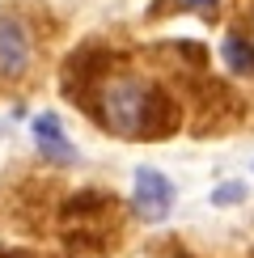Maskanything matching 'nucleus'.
<instances>
[{
    "instance_id": "0eeeda50",
    "label": "nucleus",
    "mask_w": 254,
    "mask_h": 258,
    "mask_svg": "<svg viewBox=\"0 0 254 258\" xmlns=\"http://www.w3.org/2000/svg\"><path fill=\"white\" fill-rule=\"evenodd\" d=\"M237 199H246V186H241V182H225V186L212 190V203H216V208H229V203H237Z\"/></svg>"
},
{
    "instance_id": "f03ea898",
    "label": "nucleus",
    "mask_w": 254,
    "mask_h": 258,
    "mask_svg": "<svg viewBox=\"0 0 254 258\" xmlns=\"http://www.w3.org/2000/svg\"><path fill=\"white\" fill-rule=\"evenodd\" d=\"M34 59V42H30L26 21L13 13H0V81H21Z\"/></svg>"
},
{
    "instance_id": "39448f33",
    "label": "nucleus",
    "mask_w": 254,
    "mask_h": 258,
    "mask_svg": "<svg viewBox=\"0 0 254 258\" xmlns=\"http://www.w3.org/2000/svg\"><path fill=\"white\" fill-rule=\"evenodd\" d=\"M220 59H225L229 72H237V77H254V38L250 34H225L220 42Z\"/></svg>"
},
{
    "instance_id": "7ed1b4c3",
    "label": "nucleus",
    "mask_w": 254,
    "mask_h": 258,
    "mask_svg": "<svg viewBox=\"0 0 254 258\" xmlns=\"http://www.w3.org/2000/svg\"><path fill=\"white\" fill-rule=\"evenodd\" d=\"M132 208L140 220H165L174 208V182L161 169H136V190H132Z\"/></svg>"
},
{
    "instance_id": "20e7f679",
    "label": "nucleus",
    "mask_w": 254,
    "mask_h": 258,
    "mask_svg": "<svg viewBox=\"0 0 254 258\" xmlns=\"http://www.w3.org/2000/svg\"><path fill=\"white\" fill-rule=\"evenodd\" d=\"M34 144H38V153L47 161H59V165L77 161V148H72V140L64 136L59 114H38L34 119Z\"/></svg>"
},
{
    "instance_id": "423d86ee",
    "label": "nucleus",
    "mask_w": 254,
    "mask_h": 258,
    "mask_svg": "<svg viewBox=\"0 0 254 258\" xmlns=\"http://www.w3.org/2000/svg\"><path fill=\"white\" fill-rule=\"evenodd\" d=\"M169 9H190V13H199V17H216V9H220V0H165Z\"/></svg>"
},
{
    "instance_id": "f257e3e1",
    "label": "nucleus",
    "mask_w": 254,
    "mask_h": 258,
    "mask_svg": "<svg viewBox=\"0 0 254 258\" xmlns=\"http://www.w3.org/2000/svg\"><path fill=\"white\" fill-rule=\"evenodd\" d=\"M89 114L106 132L123 140H161L178 127V106L174 98L153 81H140L132 72H114L98 85L89 102Z\"/></svg>"
},
{
    "instance_id": "6e6552de",
    "label": "nucleus",
    "mask_w": 254,
    "mask_h": 258,
    "mask_svg": "<svg viewBox=\"0 0 254 258\" xmlns=\"http://www.w3.org/2000/svg\"><path fill=\"white\" fill-rule=\"evenodd\" d=\"M250 38H254V17H250Z\"/></svg>"
}]
</instances>
